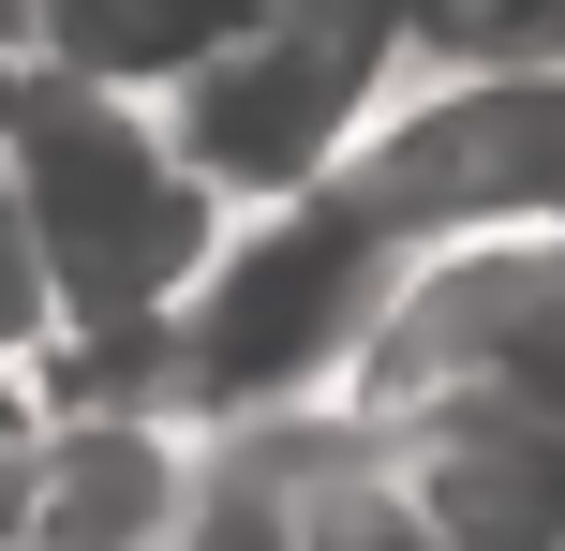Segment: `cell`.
Returning <instances> with one entry per match:
<instances>
[{"label": "cell", "mask_w": 565, "mask_h": 551, "mask_svg": "<svg viewBox=\"0 0 565 551\" xmlns=\"http://www.w3.org/2000/svg\"><path fill=\"white\" fill-rule=\"evenodd\" d=\"M0 165H15V194H30V239H45L60 343L149 358V343H164V314H179V284H194L209 239H224V194L179 165L164 105L30 60L15 105H0Z\"/></svg>", "instance_id": "1"}, {"label": "cell", "mask_w": 565, "mask_h": 551, "mask_svg": "<svg viewBox=\"0 0 565 551\" xmlns=\"http://www.w3.org/2000/svg\"><path fill=\"white\" fill-rule=\"evenodd\" d=\"M387 284H402V224L342 179H298V194H254V224L224 209L149 358H179V417H282L358 373Z\"/></svg>", "instance_id": "2"}, {"label": "cell", "mask_w": 565, "mask_h": 551, "mask_svg": "<svg viewBox=\"0 0 565 551\" xmlns=\"http://www.w3.org/2000/svg\"><path fill=\"white\" fill-rule=\"evenodd\" d=\"M149 105H164L179 165L224 209L298 194V179H328L342 149H358V119L387 105V0H268V15H238L209 60H179Z\"/></svg>", "instance_id": "3"}, {"label": "cell", "mask_w": 565, "mask_h": 551, "mask_svg": "<svg viewBox=\"0 0 565 551\" xmlns=\"http://www.w3.org/2000/svg\"><path fill=\"white\" fill-rule=\"evenodd\" d=\"M342 194H372L402 239L461 224H565V60H447L417 105H372L342 149Z\"/></svg>", "instance_id": "4"}, {"label": "cell", "mask_w": 565, "mask_h": 551, "mask_svg": "<svg viewBox=\"0 0 565 551\" xmlns=\"http://www.w3.org/2000/svg\"><path fill=\"white\" fill-rule=\"evenodd\" d=\"M431 537L447 551H565V417L551 403H447L402 433Z\"/></svg>", "instance_id": "5"}, {"label": "cell", "mask_w": 565, "mask_h": 551, "mask_svg": "<svg viewBox=\"0 0 565 551\" xmlns=\"http://www.w3.org/2000/svg\"><path fill=\"white\" fill-rule=\"evenodd\" d=\"M238 15H268V0H30V60L105 75V89H164L179 60H209Z\"/></svg>", "instance_id": "6"}, {"label": "cell", "mask_w": 565, "mask_h": 551, "mask_svg": "<svg viewBox=\"0 0 565 551\" xmlns=\"http://www.w3.org/2000/svg\"><path fill=\"white\" fill-rule=\"evenodd\" d=\"M282 522L298 551H447L402 477V447H342V463H282Z\"/></svg>", "instance_id": "7"}, {"label": "cell", "mask_w": 565, "mask_h": 551, "mask_svg": "<svg viewBox=\"0 0 565 551\" xmlns=\"http://www.w3.org/2000/svg\"><path fill=\"white\" fill-rule=\"evenodd\" d=\"M149 551H298V522H282V463H254V447H209L194 477H179L164 537Z\"/></svg>", "instance_id": "8"}, {"label": "cell", "mask_w": 565, "mask_h": 551, "mask_svg": "<svg viewBox=\"0 0 565 551\" xmlns=\"http://www.w3.org/2000/svg\"><path fill=\"white\" fill-rule=\"evenodd\" d=\"M387 45H431V60H565V0H387Z\"/></svg>", "instance_id": "9"}, {"label": "cell", "mask_w": 565, "mask_h": 551, "mask_svg": "<svg viewBox=\"0 0 565 551\" xmlns=\"http://www.w3.org/2000/svg\"><path fill=\"white\" fill-rule=\"evenodd\" d=\"M0 358H60V284H45V239H30V194H15V165H0Z\"/></svg>", "instance_id": "10"}, {"label": "cell", "mask_w": 565, "mask_h": 551, "mask_svg": "<svg viewBox=\"0 0 565 551\" xmlns=\"http://www.w3.org/2000/svg\"><path fill=\"white\" fill-rule=\"evenodd\" d=\"M30 492H45V403L0 358V551H30Z\"/></svg>", "instance_id": "11"}]
</instances>
